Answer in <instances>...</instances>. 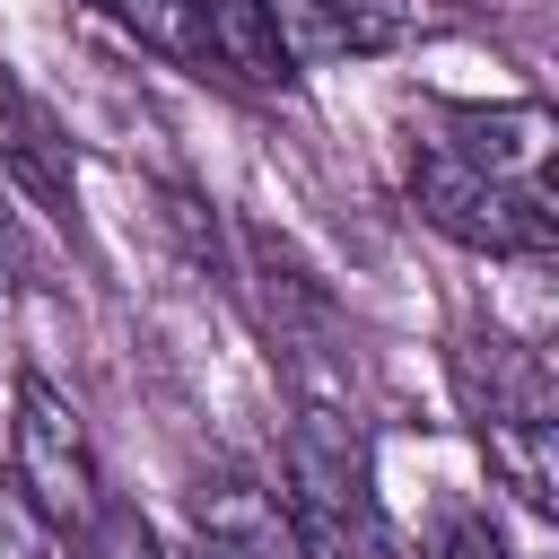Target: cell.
Wrapping results in <instances>:
<instances>
[{
	"label": "cell",
	"mask_w": 559,
	"mask_h": 559,
	"mask_svg": "<svg viewBox=\"0 0 559 559\" xmlns=\"http://www.w3.org/2000/svg\"><path fill=\"white\" fill-rule=\"evenodd\" d=\"M454 384H463V411L480 428L489 472L533 515H550L559 507V384H550L542 349H524L507 332H463L454 341Z\"/></svg>",
	"instance_id": "1"
},
{
	"label": "cell",
	"mask_w": 559,
	"mask_h": 559,
	"mask_svg": "<svg viewBox=\"0 0 559 559\" xmlns=\"http://www.w3.org/2000/svg\"><path fill=\"white\" fill-rule=\"evenodd\" d=\"M280 472H288V515L306 524L314 550H332V559H402V533H393V515L376 498V463H367V437H358L349 411L306 402L288 419Z\"/></svg>",
	"instance_id": "2"
},
{
	"label": "cell",
	"mask_w": 559,
	"mask_h": 559,
	"mask_svg": "<svg viewBox=\"0 0 559 559\" xmlns=\"http://www.w3.org/2000/svg\"><path fill=\"white\" fill-rule=\"evenodd\" d=\"M411 201L437 236L472 245V253H524L542 262L559 245V210H550V183H507V175H480L463 166L454 148H419L411 157Z\"/></svg>",
	"instance_id": "3"
},
{
	"label": "cell",
	"mask_w": 559,
	"mask_h": 559,
	"mask_svg": "<svg viewBox=\"0 0 559 559\" xmlns=\"http://www.w3.org/2000/svg\"><path fill=\"white\" fill-rule=\"evenodd\" d=\"M9 472H17V498L35 507V524L79 533V524L105 507L87 419H79V402H70L52 376H35V367L17 376V411H9Z\"/></svg>",
	"instance_id": "4"
},
{
	"label": "cell",
	"mask_w": 559,
	"mask_h": 559,
	"mask_svg": "<svg viewBox=\"0 0 559 559\" xmlns=\"http://www.w3.org/2000/svg\"><path fill=\"white\" fill-rule=\"evenodd\" d=\"M192 533H201L192 559H314V542L288 515V498H271L245 472H218V480L192 489Z\"/></svg>",
	"instance_id": "5"
},
{
	"label": "cell",
	"mask_w": 559,
	"mask_h": 559,
	"mask_svg": "<svg viewBox=\"0 0 559 559\" xmlns=\"http://www.w3.org/2000/svg\"><path fill=\"white\" fill-rule=\"evenodd\" d=\"M271 26H280L288 61L314 70V61H341V52H393L437 17L419 0H271Z\"/></svg>",
	"instance_id": "6"
},
{
	"label": "cell",
	"mask_w": 559,
	"mask_h": 559,
	"mask_svg": "<svg viewBox=\"0 0 559 559\" xmlns=\"http://www.w3.org/2000/svg\"><path fill=\"white\" fill-rule=\"evenodd\" d=\"M437 148H454L463 166L480 175H507V183H542V157H550V114L542 105H445L437 114Z\"/></svg>",
	"instance_id": "7"
},
{
	"label": "cell",
	"mask_w": 559,
	"mask_h": 559,
	"mask_svg": "<svg viewBox=\"0 0 559 559\" xmlns=\"http://www.w3.org/2000/svg\"><path fill=\"white\" fill-rule=\"evenodd\" d=\"M192 61L245 79V87H288L297 61L271 26V0H192Z\"/></svg>",
	"instance_id": "8"
},
{
	"label": "cell",
	"mask_w": 559,
	"mask_h": 559,
	"mask_svg": "<svg viewBox=\"0 0 559 559\" xmlns=\"http://www.w3.org/2000/svg\"><path fill=\"white\" fill-rule=\"evenodd\" d=\"M0 157L17 166V183H26L44 210H61V218L79 210V175H70V148L52 140V114H44L26 87H9V79H0Z\"/></svg>",
	"instance_id": "9"
},
{
	"label": "cell",
	"mask_w": 559,
	"mask_h": 559,
	"mask_svg": "<svg viewBox=\"0 0 559 559\" xmlns=\"http://www.w3.org/2000/svg\"><path fill=\"white\" fill-rule=\"evenodd\" d=\"M79 559H166V550H157V533H148V515H140V507L105 498V507L79 524Z\"/></svg>",
	"instance_id": "10"
},
{
	"label": "cell",
	"mask_w": 559,
	"mask_h": 559,
	"mask_svg": "<svg viewBox=\"0 0 559 559\" xmlns=\"http://www.w3.org/2000/svg\"><path fill=\"white\" fill-rule=\"evenodd\" d=\"M114 26H131L140 44H157V52H183L192 61V0H96Z\"/></svg>",
	"instance_id": "11"
},
{
	"label": "cell",
	"mask_w": 559,
	"mask_h": 559,
	"mask_svg": "<svg viewBox=\"0 0 559 559\" xmlns=\"http://www.w3.org/2000/svg\"><path fill=\"white\" fill-rule=\"evenodd\" d=\"M428 559H515V550H507V533H498L489 515L445 507V515H437V533H428Z\"/></svg>",
	"instance_id": "12"
},
{
	"label": "cell",
	"mask_w": 559,
	"mask_h": 559,
	"mask_svg": "<svg viewBox=\"0 0 559 559\" xmlns=\"http://www.w3.org/2000/svg\"><path fill=\"white\" fill-rule=\"evenodd\" d=\"M0 559H52V533H44L35 507L9 498V489H0Z\"/></svg>",
	"instance_id": "13"
}]
</instances>
